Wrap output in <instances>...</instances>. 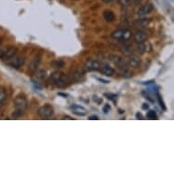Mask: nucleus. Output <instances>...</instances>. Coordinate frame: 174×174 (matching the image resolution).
<instances>
[{
    "label": "nucleus",
    "instance_id": "nucleus-1",
    "mask_svg": "<svg viewBox=\"0 0 174 174\" xmlns=\"http://www.w3.org/2000/svg\"><path fill=\"white\" fill-rule=\"evenodd\" d=\"M48 82L50 84H53L59 88H63L69 83L70 79L68 76H66L65 74L61 72H55L49 77Z\"/></svg>",
    "mask_w": 174,
    "mask_h": 174
},
{
    "label": "nucleus",
    "instance_id": "nucleus-2",
    "mask_svg": "<svg viewBox=\"0 0 174 174\" xmlns=\"http://www.w3.org/2000/svg\"><path fill=\"white\" fill-rule=\"evenodd\" d=\"M111 37L114 39H117L120 41H127L131 38L132 33L129 29H120L114 31L111 34Z\"/></svg>",
    "mask_w": 174,
    "mask_h": 174
},
{
    "label": "nucleus",
    "instance_id": "nucleus-3",
    "mask_svg": "<svg viewBox=\"0 0 174 174\" xmlns=\"http://www.w3.org/2000/svg\"><path fill=\"white\" fill-rule=\"evenodd\" d=\"M53 112H54L53 107L51 105H49V104H46V105L39 108L37 114L41 118L47 119V118L51 117V116L53 115Z\"/></svg>",
    "mask_w": 174,
    "mask_h": 174
},
{
    "label": "nucleus",
    "instance_id": "nucleus-4",
    "mask_svg": "<svg viewBox=\"0 0 174 174\" xmlns=\"http://www.w3.org/2000/svg\"><path fill=\"white\" fill-rule=\"evenodd\" d=\"M14 105H15L16 110L25 111L27 109V107H28V101H27L26 98H25L24 96L19 95L14 99Z\"/></svg>",
    "mask_w": 174,
    "mask_h": 174
},
{
    "label": "nucleus",
    "instance_id": "nucleus-5",
    "mask_svg": "<svg viewBox=\"0 0 174 174\" xmlns=\"http://www.w3.org/2000/svg\"><path fill=\"white\" fill-rule=\"evenodd\" d=\"M16 54V48L14 47H10L8 48H6L4 51H2V53L0 54V59H2L3 60L11 59Z\"/></svg>",
    "mask_w": 174,
    "mask_h": 174
},
{
    "label": "nucleus",
    "instance_id": "nucleus-6",
    "mask_svg": "<svg viewBox=\"0 0 174 174\" xmlns=\"http://www.w3.org/2000/svg\"><path fill=\"white\" fill-rule=\"evenodd\" d=\"M153 10H154V5L151 3H148L140 7L138 10L137 14L139 16H145L149 14H151Z\"/></svg>",
    "mask_w": 174,
    "mask_h": 174
},
{
    "label": "nucleus",
    "instance_id": "nucleus-7",
    "mask_svg": "<svg viewBox=\"0 0 174 174\" xmlns=\"http://www.w3.org/2000/svg\"><path fill=\"white\" fill-rule=\"evenodd\" d=\"M25 61H26V57L22 55H18V56H16L15 59L9 62V65L14 69H19L22 65H24Z\"/></svg>",
    "mask_w": 174,
    "mask_h": 174
},
{
    "label": "nucleus",
    "instance_id": "nucleus-8",
    "mask_svg": "<svg viewBox=\"0 0 174 174\" xmlns=\"http://www.w3.org/2000/svg\"><path fill=\"white\" fill-rule=\"evenodd\" d=\"M100 63L98 60H88L85 64V69L88 71H97L100 69Z\"/></svg>",
    "mask_w": 174,
    "mask_h": 174
},
{
    "label": "nucleus",
    "instance_id": "nucleus-9",
    "mask_svg": "<svg viewBox=\"0 0 174 174\" xmlns=\"http://www.w3.org/2000/svg\"><path fill=\"white\" fill-rule=\"evenodd\" d=\"M100 71L103 75L108 77H111L115 74V69L109 64H102L100 66Z\"/></svg>",
    "mask_w": 174,
    "mask_h": 174
},
{
    "label": "nucleus",
    "instance_id": "nucleus-10",
    "mask_svg": "<svg viewBox=\"0 0 174 174\" xmlns=\"http://www.w3.org/2000/svg\"><path fill=\"white\" fill-rule=\"evenodd\" d=\"M127 63L129 65V67L138 68L140 64V59L137 55H130L129 57V59L127 60Z\"/></svg>",
    "mask_w": 174,
    "mask_h": 174
},
{
    "label": "nucleus",
    "instance_id": "nucleus-11",
    "mask_svg": "<svg viewBox=\"0 0 174 174\" xmlns=\"http://www.w3.org/2000/svg\"><path fill=\"white\" fill-rule=\"evenodd\" d=\"M134 41L139 44V43H144L145 41L147 40L148 38V35L146 34V33L144 31H138L136 34L134 35Z\"/></svg>",
    "mask_w": 174,
    "mask_h": 174
},
{
    "label": "nucleus",
    "instance_id": "nucleus-12",
    "mask_svg": "<svg viewBox=\"0 0 174 174\" xmlns=\"http://www.w3.org/2000/svg\"><path fill=\"white\" fill-rule=\"evenodd\" d=\"M40 63H41V57L39 56H36L34 59L31 60V62H30L29 69L31 71H36L38 69Z\"/></svg>",
    "mask_w": 174,
    "mask_h": 174
},
{
    "label": "nucleus",
    "instance_id": "nucleus-13",
    "mask_svg": "<svg viewBox=\"0 0 174 174\" xmlns=\"http://www.w3.org/2000/svg\"><path fill=\"white\" fill-rule=\"evenodd\" d=\"M70 108L73 110L72 111L76 115H79V116H85L86 115V109L84 107L79 106V105H72Z\"/></svg>",
    "mask_w": 174,
    "mask_h": 174
},
{
    "label": "nucleus",
    "instance_id": "nucleus-14",
    "mask_svg": "<svg viewBox=\"0 0 174 174\" xmlns=\"http://www.w3.org/2000/svg\"><path fill=\"white\" fill-rule=\"evenodd\" d=\"M84 76H85V72L82 70L81 69H76L74 71V73L72 74V78L77 80V81H81L84 79Z\"/></svg>",
    "mask_w": 174,
    "mask_h": 174
},
{
    "label": "nucleus",
    "instance_id": "nucleus-15",
    "mask_svg": "<svg viewBox=\"0 0 174 174\" xmlns=\"http://www.w3.org/2000/svg\"><path fill=\"white\" fill-rule=\"evenodd\" d=\"M103 18L108 21V22H113L115 20V15L112 11L110 10H106L103 12Z\"/></svg>",
    "mask_w": 174,
    "mask_h": 174
},
{
    "label": "nucleus",
    "instance_id": "nucleus-16",
    "mask_svg": "<svg viewBox=\"0 0 174 174\" xmlns=\"http://www.w3.org/2000/svg\"><path fill=\"white\" fill-rule=\"evenodd\" d=\"M7 98V93H6V90L4 88H0V109L3 107L6 99Z\"/></svg>",
    "mask_w": 174,
    "mask_h": 174
},
{
    "label": "nucleus",
    "instance_id": "nucleus-17",
    "mask_svg": "<svg viewBox=\"0 0 174 174\" xmlns=\"http://www.w3.org/2000/svg\"><path fill=\"white\" fill-rule=\"evenodd\" d=\"M151 19L149 18H142V19H139L137 21H135V25L138 27H146L147 25L150 23Z\"/></svg>",
    "mask_w": 174,
    "mask_h": 174
},
{
    "label": "nucleus",
    "instance_id": "nucleus-18",
    "mask_svg": "<svg viewBox=\"0 0 174 174\" xmlns=\"http://www.w3.org/2000/svg\"><path fill=\"white\" fill-rule=\"evenodd\" d=\"M36 74H35V76L37 79H44L45 77H46V71L43 70V69H37L36 71Z\"/></svg>",
    "mask_w": 174,
    "mask_h": 174
},
{
    "label": "nucleus",
    "instance_id": "nucleus-19",
    "mask_svg": "<svg viewBox=\"0 0 174 174\" xmlns=\"http://www.w3.org/2000/svg\"><path fill=\"white\" fill-rule=\"evenodd\" d=\"M136 51L138 54H143L146 51V45L144 43H139L136 48Z\"/></svg>",
    "mask_w": 174,
    "mask_h": 174
},
{
    "label": "nucleus",
    "instance_id": "nucleus-20",
    "mask_svg": "<svg viewBox=\"0 0 174 174\" xmlns=\"http://www.w3.org/2000/svg\"><path fill=\"white\" fill-rule=\"evenodd\" d=\"M121 51L124 55L126 56H130L132 54V47L130 46H124L121 48Z\"/></svg>",
    "mask_w": 174,
    "mask_h": 174
},
{
    "label": "nucleus",
    "instance_id": "nucleus-21",
    "mask_svg": "<svg viewBox=\"0 0 174 174\" xmlns=\"http://www.w3.org/2000/svg\"><path fill=\"white\" fill-rule=\"evenodd\" d=\"M147 118L149 120H157L158 117H157V114L154 110H149L147 113Z\"/></svg>",
    "mask_w": 174,
    "mask_h": 174
},
{
    "label": "nucleus",
    "instance_id": "nucleus-22",
    "mask_svg": "<svg viewBox=\"0 0 174 174\" xmlns=\"http://www.w3.org/2000/svg\"><path fill=\"white\" fill-rule=\"evenodd\" d=\"M157 94V98H158V101H159V104H160V106H161V108L163 110H166V106H165V104H164V102H163V100H162V98H161V96L157 92L156 93Z\"/></svg>",
    "mask_w": 174,
    "mask_h": 174
},
{
    "label": "nucleus",
    "instance_id": "nucleus-23",
    "mask_svg": "<svg viewBox=\"0 0 174 174\" xmlns=\"http://www.w3.org/2000/svg\"><path fill=\"white\" fill-rule=\"evenodd\" d=\"M53 65H54V67L57 68V69H61V68H63L64 66H65V62L64 61H61V60H59V61H55L53 63Z\"/></svg>",
    "mask_w": 174,
    "mask_h": 174
},
{
    "label": "nucleus",
    "instance_id": "nucleus-24",
    "mask_svg": "<svg viewBox=\"0 0 174 174\" xmlns=\"http://www.w3.org/2000/svg\"><path fill=\"white\" fill-rule=\"evenodd\" d=\"M119 4L121 6H127L131 4V0H119Z\"/></svg>",
    "mask_w": 174,
    "mask_h": 174
},
{
    "label": "nucleus",
    "instance_id": "nucleus-25",
    "mask_svg": "<svg viewBox=\"0 0 174 174\" xmlns=\"http://www.w3.org/2000/svg\"><path fill=\"white\" fill-rule=\"evenodd\" d=\"M104 96H105L107 98L110 99V100H114V99L118 97L116 94H111V93H105V94H104Z\"/></svg>",
    "mask_w": 174,
    "mask_h": 174
},
{
    "label": "nucleus",
    "instance_id": "nucleus-26",
    "mask_svg": "<svg viewBox=\"0 0 174 174\" xmlns=\"http://www.w3.org/2000/svg\"><path fill=\"white\" fill-rule=\"evenodd\" d=\"M23 113H24V111H22V110H16L15 112L13 113V117H14V118H18V117H20V116L23 115Z\"/></svg>",
    "mask_w": 174,
    "mask_h": 174
},
{
    "label": "nucleus",
    "instance_id": "nucleus-27",
    "mask_svg": "<svg viewBox=\"0 0 174 174\" xmlns=\"http://www.w3.org/2000/svg\"><path fill=\"white\" fill-rule=\"evenodd\" d=\"M110 104H106L104 107H103V112L105 113V114H107V113H109V111L110 110Z\"/></svg>",
    "mask_w": 174,
    "mask_h": 174
},
{
    "label": "nucleus",
    "instance_id": "nucleus-28",
    "mask_svg": "<svg viewBox=\"0 0 174 174\" xmlns=\"http://www.w3.org/2000/svg\"><path fill=\"white\" fill-rule=\"evenodd\" d=\"M93 100H94V101H97L98 104H101V102H102V99L99 98H98V96H94V97H93Z\"/></svg>",
    "mask_w": 174,
    "mask_h": 174
},
{
    "label": "nucleus",
    "instance_id": "nucleus-29",
    "mask_svg": "<svg viewBox=\"0 0 174 174\" xmlns=\"http://www.w3.org/2000/svg\"><path fill=\"white\" fill-rule=\"evenodd\" d=\"M98 80H99L100 82H102V83H105V84H108V83H110V81L109 80H106V79H99V78H97Z\"/></svg>",
    "mask_w": 174,
    "mask_h": 174
},
{
    "label": "nucleus",
    "instance_id": "nucleus-30",
    "mask_svg": "<svg viewBox=\"0 0 174 174\" xmlns=\"http://www.w3.org/2000/svg\"><path fill=\"white\" fill-rule=\"evenodd\" d=\"M144 98H147L149 101H151V102H154V100H153V99H152V98L150 97V95H148V94H147V95H145V96H144Z\"/></svg>",
    "mask_w": 174,
    "mask_h": 174
},
{
    "label": "nucleus",
    "instance_id": "nucleus-31",
    "mask_svg": "<svg viewBox=\"0 0 174 174\" xmlns=\"http://www.w3.org/2000/svg\"><path fill=\"white\" fill-rule=\"evenodd\" d=\"M141 0H131V5H133V6H135V5H137V4H139Z\"/></svg>",
    "mask_w": 174,
    "mask_h": 174
},
{
    "label": "nucleus",
    "instance_id": "nucleus-32",
    "mask_svg": "<svg viewBox=\"0 0 174 174\" xmlns=\"http://www.w3.org/2000/svg\"><path fill=\"white\" fill-rule=\"evenodd\" d=\"M144 85H150V84H154V80H150L148 82H143Z\"/></svg>",
    "mask_w": 174,
    "mask_h": 174
},
{
    "label": "nucleus",
    "instance_id": "nucleus-33",
    "mask_svg": "<svg viewBox=\"0 0 174 174\" xmlns=\"http://www.w3.org/2000/svg\"><path fill=\"white\" fill-rule=\"evenodd\" d=\"M136 118L138 119V120H142L143 118H142V115L140 114V113H137L136 114Z\"/></svg>",
    "mask_w": 174,
    "mask_h": 174
},
{
    "label": "nucleus",
    "instance_id": "nucleus-34",
    "mask_svg": "<svg viewBox=\"0 0 174 174\" xmlns=\"http://www.w3.org/2000/svg\"><path fill=\"white\" fill-rule=\"evenodd\" d=\"M57 95H60V96H61V97H63V98H68V94H65V93L59 92V93H57Z\"/></svg>",
    "mask_w": 174,
    "mask_h": 174
},
{
    "label": "nucleus",
    "instance_id": "nucleus-35",
    "mask_svg": "<svg viewBox=\"0 0 174 174\" xmlns=\"http://www.w3.org/2000/svg\"><path fill=\"white\" fill-rule=\"evenodd\" d=\"M142 109H143V110H148V109H149V105L146 104V103H144V104L142 105Z\"/></svg>",
    "mask_w": 174,
    "mask_h": 174
},
{
    "label": "nucleus",
    "instance_id": "nucleus-36",
    "mask_svg": "<svg viewBox=\"0 0 174 174\" xmlns=\"http://www.w3.org/2000/svg\"><path fill=\"white\" fill-rule=\"evenodd\" d=\"M89 120H98V116H91V117L89 118Z\"/></svg>",
    "mask_w": 174,
    "mask_h": 174
},
{
    "label": "nucleus",
    "instance_id": "nucleus-37",
    "mask_svg": "<svg viewBox=\"0 0 174 174\" xmlns=\"http://www.w3.org/2000/svg\"><path fill=\"white\" fill-rule=\"evenodd\" d=\"M113 1V0H102V2L104 3H111Z\"/></svg>",
    "mask_w": 174,
    "mask_h": 174
},
{
    "label": "nucleus",
    "instance_id": "nucleus-38",
    "mask_svg": "<svg viewBox=\"0 0 174 174\" xmlns=\"http://www.w3.org/2000/svg\"><path fill=\"white\" fill-rule=\"evenodd\" d=\"M1 43H2V41H1V39H0V46H1Z\"/></svg>",
    "mask_w": 174,
    "mask_h": 174
}]
</instances>
